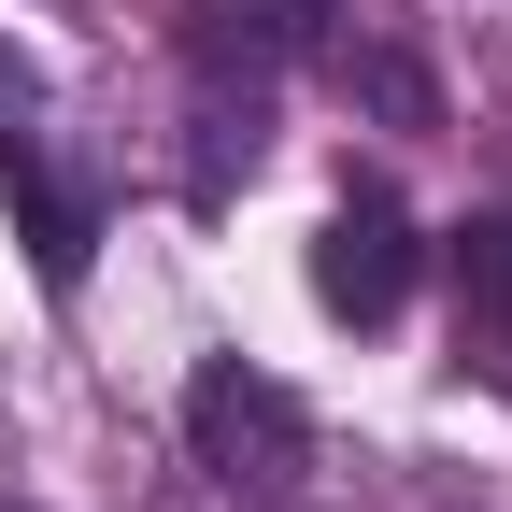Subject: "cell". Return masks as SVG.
Returning a JSON list of instances; mask_svg holds the SVG:
<instances>
[{
  "mask_svg": "<svg viewBox=\"0 0 512 512\" xmlns=\"http://www.w3.org/2000/svg\"><path fill=\"white\" fill-rule=\"evenodd\" d=\"M328 15L342 0H185V57H200V86H256L299 72V57H328Z\"/></svg>",
  "mask_w": 512,
  "mask_h": 512,
  "instance_id": "obj_3",
  "label": "cell"
},
{
  "mask_svg": "<svg viewBox=\"0 0 512 512\" xmlns=\"http://www.w3.org/2000/svg\"><path fill=\"white\" fill-rule=\"evenodd\" d=\"M313 299H328L342 328H384V313L413 299V214L384 200V185H356V200L313 228Z\"/></svg>",
  "mask_w": 512,
  "mask_h": 512,
  "instance_id": "obj_2",
  "label": "cell"
},
{
  "mask_svg": "<svg viewBox=\"0 0 512 512\" xmlns=\"http://www.w3.org/2000/svg\"><path fill=\"white\" fill-rule=\"evenodd\" d=\"M456 299H470V328L512 342V214H470L456 228Z\"/></svg>",
  "mask_w": 512,
  "mask_h": 512,
  "instance_id": "obj_4",
  "label": "cell"
},
{
  "mask_svg": "<svg viewBox=\"0 0 512 512\" xmlns=\"http://www.w3.org/2000/svg\"><path fill=\"white\" fill-rule=\"evenodd\" d=\"M185 456H200V484H228V498H299L313 484V413L271 370L214 356L200 384H185Z\"/></svg>",
  "mask_w": 512,
  "mask_h": 512,
  "instance_id": "obj_1",
  "label": "cell"
}]
</instances>
